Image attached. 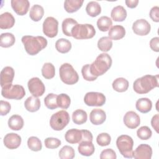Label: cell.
<instances>
[{
    "label": "cell",
    "mask_w": 159,
    "mask_h": 159,
    "mask_svg": "<svg viewBox=\"0 0 159 159\" xmlns=\"http://www.w3.org/2000/svg\"><path fill=\"white\" fill-rule=\"evenodd\" d=\"M26 52L30 55L37 54L47 45V39L42 36L24 35L21 39Z\"/></svg>",
    "instance_id": "cell-1"
},
{
    "label": "cell",
    "mask_w": 159,
    "mask_h": 159,
    "mask_svg": "<svg viewBox=\"0 0 159 159\" xmlns=\"http://www.w3.org/2000/svg\"><path fill=\"white\" fill-rule=\"evenodd\" d=\"M158 86V75H147L137 78L134 82L133 89L138 94H146Z\"/></svg>",
    "instance_id": "cell-2"
},
{
    "label": "cell",
    "mask_w": 159,
    "mask_h": 159,
    "mask_svg": "<svg viewBox=\"0 0 159 159\" xmlns=\"http://www.w3.org/2000/svg\"><path fill=\"white\" fill-rule=\"evenodd\" d=\"M112 65V58L111 56L106 53L99 54L91 65L90 71L91 73L98 77L104 74Z\"/></svg>",
    "instance_id": "cell-3"
},
{
    "label": "cell",
    "mask_w": 159,
    "mask_h": 159,
    "mask_svg": "<svg viewBox=\"0 0 159 159\" xmlns=\"http://www.w3.org/2000/svg\"><path fill=\"white\" fill-rule=\"evenodd\" d=\"M117 147L120 154L125 158L133 157L134 141L131 137L127 135H122L116 140Z\"/></svg>",
    "instance_id": "cell-4"
},
{
    "label": "cell",
    "mask_w": 159,
    "mask_h": 159,
    "mask_svg": "<svg viewBox=\"0 0 159 159\" xmlns=\"http://www.w3.org/2000/svg\"><path fill=\"white\" fill-rule=\"evenodd\" d=\"M59 73L61 80L66 84H74L78 81V75L70 63L62 64L60 67Z\"/></svg>",
    "instance_id": "cell-5"
},
{
    "label": "cell",
    "mask_w": 159,
    "mask_h": 159,
    "mask_svg": "<svg viewBox=\"0 0 159 159\" xmlns=\"http://www.w3.org/2000/svg\"><path fill=\"white\" fill-rule=\"evenodd\" d=\"M96 34L93 25L89 24L75 25L71 31V36L76 39H88L93 38Z\"/></svg>",
    "instance_id": "cell-6"
},
{
    "label": "cell",
    "mask_w": 159,
    "mask_h": 159,
    "mask_svg": "<svg viewBox=\"0 0 159 159\" xmlns=\"http://www.w3.org/2000/svg\"><path fill=\"white\" fill-rule=\"evenodd\" d=\"M70 116L67 111L61 110L53 114L50 120V125L55 130H63L70 122Z\"/></svg>",
    "instance_id": "cell-7"
},
{
    "label": "cell",
    "mask_w": 159,
    "mask_h": 159,
    "mask_svg": "<svg viewBox=\"0 0 159 159\" xmlns=\"http://www.w3.org/2000/svg\"><path fill=\"white\" fill-rule=\"evenodd\" d=\"M2 96L7 99L19 100L24 98L25 91L24 87L19 84H10L2 88Z\"/></svg>",
    "instance_id": "cell-8"
},
{
    "label": "cell",
    "mask_w": 159,
    "mask_h": 159,
    "mask_svg": "<svg viewBox=\"0 0 159 159\" xmlns=\"http://www.w3.org/2000/svg\"><path fill=\"white\" fill-rule=\"evenodd\" d=\"M58 22L53 17H47L43 22V32L50 38L55 37L58 34Z\"/></svg>",
    "instance_id": "cell-9"
},
{
    "label": "cell",
    "mask_w": 159,
    "mask_h": 159,
    "mask_svg": "<svg viewBox=\"0 0 159 159\" xmlns=\"http://www.w3.org/2000/svg\"><path fill=\"white\" fill-rule=\"evenodd\" d=\"M84 102L88 106H102L106 102V97L101 93L88 92L84 96Z\"/></svg>",
    "instance_id": "cell-10"
},
{
    "label": "cell",
    "mask_w": 159,
    "mask_h": 159,
    "mask_svg": "<svg viewBox=\"0 0 159 159\" xmlns=\"http://www.w3.org/2000/svg\"><path fill=\"white\" fill-rule=\"evenodd\" d=\"M27 86L30 93L35 97L42 96L45 91L44 84L37 77H34L29 80Z\"/></svg>",
    "instance_id": "cell-11"
},
{
    "label": "cell",
    "mask_w": 159,
    "mask_h": 159,
    "mask_svg": "<svg viewBox=\"0 0 159 159\" xmlns=\"http://www.w3.org/2000/svg\"><path fill=\"white\" fill-rule=\"evenodd\" d=\"M150 29V24L144 19H140L135 20L132 25V30L134 32L138 35H146L149 34Z\"/></svg>",
    "instance_id": "cell-12"
},
{
    "label": "cell",
    "mask_w": 159,
    "mask_h": 159,
    "mask_svg": "<svg viewBox=\"0 0 159 159\" xmlns=\"http://www.w3.org/2000/svg\"><path fill=\"white\" fill-rule=\"evenodd\" d=\"M152 155V148L147 144L139 145L133 152V157L135 159H150Z\"/></svg>",
    "instance_id": "cell-13"
},
{
    "label": "cell",
    "mask_w": 159,
    "mask_h": 159,
    "mask_svg": "<svg viewBox=\"0 0 159 159\" xmlns=\"http://www.w3.org/2000/svg\"><path fill=\"white\" fill-rule=\"evenodd\" d=\"M124 123L129 129H134L137 128L140 123L139 116L134 111H130L125 113L124 116Z\"/></svg>",
    "instance_id": "cell-14"
},
{
    "label": "cell",
    "mask_w": 159,
    "mask_h": 159,
    "mask_svg": "<svg viewBox=\"0 0 159 159\" xmlns=\"http://www.w3.org/2000/svg\"><path fill=\"white\" fill-rule=\"evenodd\" d=\"M21 137L16 133H9L6 134L3 140L4 145L9 149H16L21 143Z\"/></svg>",
    "instance_id": "cell-15"
},
{
    "label": "cell",
    "mask_w": 159,
    "mask_h": 159,
    "mask_svg": "<svg viewBox=\"0 0 159 159\" xmlns=\"http://www.w3.org/2000/svg\"><path fill=\"white\" fill-rule=\"evenodd\" d=\"M11 6L17 14L24 16L29 11L30 2L28 0H12Z\"/></svg>",
    "instance_id": "cell-16"
},
{
    "label": "cell",
    "mask_w": 159,
    "mask_h": 159,
    "mask_svg": "<svg viewBox=\"0 0 159 159\" xmlns=\"http://www.w3.org/2000/svg\"><path fill=\"white\" fill-rule=\"evenodd\" d=\"M14 77V70L11 66L4 67L1 71V86L2 88L12 84Z\"/></svg>",
    "instance_id": "cell-17"
},
{
    "label": "cell",
    "mask_w": 159,
    "mask_h": 159,
    "mask_svg": "<svg viewBox=\"0 0 159 159\" xmlns=\"http://www.w3.org/2000/svg\"><path fill=\"white\" fill-rule=\"evenodd\" d=\"M65 140L67 142L75 144L80 143L83 139V133L81 130L71 129L66 131L65 135Z\"/></svg>",
    "instance_id": "cell-18"
},
{
    "label": "cell",
    "mask_w": 159,
    "mask_h": 159,
    "mask_svg": "<svg viewBox=\"0 0 159 159\" xmlns=\"http://www.w3.org/2000/svg\"><path fill=\"white\" fill-rule=\"evenodd\" d=\"M106 119V112L101 109H94L91 111L89 115L91 122L94 125L102 124Z\"/></svg>",
    "instance_id": "cell-19"
},
{
    "label": "cell",
    "mask_w": 159,
    "mask_h": 159,
    "mask_svg": "<svg viewBox=\"0 0 159 159\" xmlns=\"http://www.w3.org/2000/svg\"><path fill=\"white\" fill-rule=\"evenodd\" d=\"M78 150L80 154L81 155L89 157L94 153L95 148L91 141L85 140L79 143Z\"/></svg>",
    "instance_id": "cell-20"
},
{
    "label": "cell",
    "mask_w": 159,
    "mask_h": 159,
    "mask_svg": "<svg viewBox=\"0 0 159 159\" xmlns=\"http://www.w3.org/2000/svg\"><path fill=\"white\" fill-rule=\"evenodd\" d=\"M15 24V19L12 14L6 12L0 16V28L1 29H8L12 28Z\"/></svg>",
    "instance_id": "cell-21"
},
{
    "label": "cell",
    "mask_w": 159,
    "mask_h": 159,
    "mask_svg": "<svg viewBox=\"0 0 159 159\" xmlns=\"http://www.w3.org/2000/svg\"><path fill=\"white\" fill-rule=\"evenodd\" d=\"M125 35L124 27L120 25H116L111 27L108 32L109 37L112 40H117L122 39Z\"/></svg>",
    "instance_id": "cell-22"
},
{
    "label": "cell",
    "mask_w": 159,
    "mask_h": 159,
    "mask_svg": "<svg viewBox=\"0 0 159 159\" xmlns=\"http://www.w3.org/2000/svg\"><path fill=\"white\" fill-rule=\"evenodd\" d=\"M111 16L114 21H124L127 17V11L122 6H117L114 7L111 12Z\"/></svg>",
    "instance_id": "cell-23"
},
{
    "label": "cell",
    "mask_w": 159,
    "mask_h": 159,
    "mask_svg": "<svg viewBox=\"0 0 159 159\" xmlns=\"http://www.w3.org/2000/svg\"><path fill=\"white\" fill-rule=\"evenodd\" d=\"M24 106L29 112H36L40 107V101L37 97L34 96L28 97L24 102Z\"/></svg>",
    "instance_id": "cell-24"
},
{
    "label": "cell",
    "mask_w": 159,
    "mask_h": 159,
    "mask_svg": "<svg viewBox=\"0 0 159 159\" xmlns=\"http://www.w3.org/2000/svg\"><path fill=\"white\" fill-rule=\"evenodd\" d=\"M135 107L139 112L142 113H147L152 109V102L148 98H140L136 101Z\"/></svg>",
    "instance_id": "cell-25"
},
{
    "label": "cell",
    "mask_w": 159,
    "mask_h": 159,
    "mask_svg": "<svg viewBox=\"0 0 159 159\" xmlns=\"http://www.w3.org/2000/svg\"><path fill=\"white\" fill-rule=\"evenodd\" d=\"M8 126L13 130H19L24 126V120L20 116L13 115L8 120Z\"/></svg>",
    "instance_id": "cell-26"
},
{
    "label": "cell",
    "mask_w": 159,
    "mask_h": 159,
    "mask_svg": "<svg viewBox=\"0 0 159 159\" xmlns=\"http://www.w3.org/2000/svg\"><path fill=\"white\" fill-rule=\"evenodd\" d=\"M83 0H66L64 2V8L69 13L77 11L83 5Z\"/></svg>",
    "instance_id": "cell-27"
},
{
    "label": "cell",
    "mask_w": 159,
    "mask_h": 159,
    "mask_svg": "<svg viewBox=\"0 0 159 159\" xmlns=\"http://www.w3.org/2000/svg\"><path fill=\"white\" fill-rule=\"evenodd\" d=\"M16 42V38L12 33H2L0 37V45L4 48H8L12 46Z\"/></svg>",
    "instance_id": "cell-28"
},
{
    "label": "cell",
    "mask_w": 159,
    "mask_h": 159,
    "mask_svg": "<svg viewBox=\"0 0 159 159\" xmlns=\"http://www.w3.org/2000/svg\"><path fill=\"white\" fill-rule=\"evenodd\" d=\"M55 48L57 50L61 53H68L71 48V42L66 39H59L55 42Z\"/></svg>",
    "instance_id": "cell-29"
},
{
    "label": "cell",
    "mask_w": 159,
    "mask_h": 159,
    "mask_svg": "<svg viewBox=\"0 0 159 159\" xmlns=\"http://www.w3.org/2000/svg\"><path fill=\"white\" fill-rule=\"evenodd\" d=\"M44 10L43 7L39 4H35L31 7L30 10L29 16L32 20L37 22L42 18Z\"/></svg>",
    "instance_id": "cell-30"
},
{
    "label": "cell",
    "mask_w": 159,
    "mask_h": 159,
    "mask_svg": "<svg viewBox=\"0 0 159 159\" xmlns=\"http://www.w3.org/2000/svg\"><path fill=\"white\" fill-rule=\"evenodd\" d=\"M77 24V21L73 18H66L64 19L61 24L63 33L66 36L71 37L72 29L73 27Z\"/></svg>",
    "instance_id": "cell-31"
},
{
    "label": "cell",
    "mask_w": 159,
    "mask_h": 159,
    "mask_svg": "<svg viewBox=\"0 0 159 159\" xmlns=\"http://www.w3.org/2000/svg\"><path fill=\"white\" fill-rule=\"evenodd\" d=\"M113 89L119 93L127 91L129 88V81L124 78H117L112 84Z\"/></svg>",
    "instance_id": "cell-32"
},
{
    "label": "cell",
    "mask_w": 159,
    "mask_h": 159,
    "mask_svg": "<svg viewBox=\"0 0 159 159\" xmlns=\"http://www.w3.org/2000/svg\"><path fill=\"white\" fill-rule=\"evenodd\" d=\"M88 115L86 111L82 109H77L72 114V120L75 124L81 125L87 120Z\"/></svg>",
    "instance_id": "cell-33"
},
{
    "label": "cell",
    "mask_w": 159,
    "mask_h": 159,
    "mask_svg": "<svg viewBox=\"0 0 159 159\" xmlns=\"http://www.w3.org/2000/svg\"><path fill=\"white\" fill-rule=\"evenodd\" d=\"M86 11L91 17H96L101 13V7L98 2L90 1L86 5Z\"/></svg>",
    "instance_id": "cell-34"
},
{
    "label": "cell",
    "mask_w": 159,
    "mask_h": 159,
    "mask_svg": "<svg viewBox=\"0 0 159 159\" xmlns=\"http://www.w3.org/2000/svg\"><path fill=\"white\" fill-rule=\"evenodd\" d=\"M112 25V20L107 16H101L97 20L98 28L102 32H106L109 30Z\"/></svg>",
    "instance_id": "cell-35"
},
{
    "label": "cell",
    "mask_w": 159,
    "mask_h": 159,
    "mask_svg": "<svg viewBox=\"0 0 159 159\" xmlns=\"http://www.w3.org/2000/svg\"><path fill=\"white\" fill-rule=\"evenodd\" d=\"M112 47V41L109 37H102L98 42V48L104 52H108Z\"/></svg>",
    "instance_id": "cell-36"
},
{
    "label": "cell",
    "mask_w": 159,
    "mask_h": 159,
    "mask_svg": "<svg viewBox=\"0 0 159 159\" xmlns=\"http://www.w3.org/2000/svg\"><path fill=\"white\" fill-rule=\"evenodd\" d=\"M55 69L51 63H45L42 68V75L46 79H52L54 77Z\"/></svg>",
    "instance_id": "cell-37"
},
{
    "label": "cell",
    "mask_w": 159,
    "mask_h": 159,
    "mask_svg": "<svg viewBox=\"0 0 159 159\" xmlns=\"http://www.w3.org/2000/svg\"><path fill=\"white\" fill-rule=\"evenodd\" d=\"M75 156V150L68 145H65L59 151V157L61 159H72Z\"/></svg>",
    "instance_id": "cell-38"
},
{
    "label": "cell",
    "mask_w": 159,
    "mask_h": 159,
    "mask_svg": "<svg viewBox=\"0 0 159 159\" xmlns=\"http://www.w3.org/2000/svg\"><path fill=\"white\" fill-rule=\"evenodd\" d=\"M57 96L53 93H49L44 99V103L45 106L50 109H57L58 106L57 104Z\"/></svg>",
    "instance_id": "cell-39"
},
{
    "label": "cell",
    "mask_w": 159,
    "mask_h": 159,
    "mask_svg": "<svg viewBox=\"0 0 159 159\" xmlns=\"http://www.w3.org/2000/svg\"><path fill=\"white\" fill-rule=\"evenodd\" d=\"M57 102L58 107L64 109H66L69 107L70 105L71 99L68 94L61 93L57 96Z\"/></svg>",
    "instance_id": "cell-40"
},
{
    "label": "cell",
    "mask_w": 159,
    "mask_h": 159,
    "mask_svg": "<svg viewBox=\"0 0 159 159\" xmlns=\"http://www.w3.org/2000/svg\"><path fill=\"white\" fill-rule=\"evenodd\" d=\"M28 147L32 151L38 152L41 150L42 144L40 140L37 137H30L27 140Z\"/></svg>",
    "instance_id": "cell-41"
},
{
    "label": "cell",
    "mask_w": 159,
    "mask_h": 159,
    "mask_svg": "<svg viewBox=\"0 0 159 159\" xmlns=\"http://www.w3.org/2000/svg\"><path fill=\"white\" fill-rule=\"evenodd\" d=\"M137 135L141 140H148L152 137V132L148 126H142L137 130Z\"/></svg>",
    "instance_id": "cell-42"
},
{
    "label": "cell",
    "mask_w": 159,
    "mask_h": 159,
    "mask_svg": "<svg viewBox=\"0 0 159 159\" xmlns=\"http://www.w3.org/2000/svg\"><path fill=\"white\" fill-rule=\"evenodd\" d=\"M111 141V137L107 133H101L98 135L96 138L97 143L101 147H104L109 145Z\"/></svg>",
    "instance_id": "cell-43"
},
{
    "label": "cell",
    "mask_w": 159,
    "mask_h": 159,
    "mask_svg": "<svg viewBox=\"0 0 159 159\" xmlns=\"http://www.w3.org/2000/svg\"><path fill=\"white\" fill-rule=\"evenodd\" d=\"M81 73L83 75V78L89 81H94L97 79V76H94L91 71H90V65L89 64H86L84 65L82 68H81Z\"/></svg>",
    "instance_id": "cell-44"
},
{
    "label": "cell",
    "mask_w": 159,
    "mask_h": 159,
    "mask_svg": "<svg viewBox=\"0 0 159 159\" xmlns=\"http://www.w3.org/2000/svg\"><path fill=\"white\" fill-rule=\"evenodd\" d=\"M45 145L47 148L54 149L58 148L61 145V141L57 138L48 137L45 139Z\"/></svg>",
    "instance_id": "cell-45"
},
{
    "label": "cell",
    "mask_w": 159,
    "mask_h": 159,
    "mask_svg": "<svg viewBox=\"0 0 159 159\" xmlns=\"http://www.w3.org/2000/svg\"><path fill=\"white\" fill-rule=\"evenodd\" d=\"M117 158L116 153L111 148H106L104 150H102L100 154V158L101 159H106V158H109V159H116Z\"/></svg>",
    "instance_id": "cell-46"
},
{
    "label": "cell",
    "mask_w": 159,
    "mask_h": 159,
    "mask_svg": "<svg viewBox=\"0 0 159 159\" xmlns=\"http://www.w3.org/2000/svg\"><path fill=\"white\" fill-rule=\"evenodd\" d=\"M11 106L9 102L3 100L0 101V114L1 116L7 115L11 111Z\"/></svg>",
    "instance_id": "cell-47"
},
{
    "label": "cell",
    "mask_w": 159,
    "mask_h": 159,
    "mask_svg": "<svg viewBox=\"0 0 159 159\" xmlns=\"http://www.w3.org/2000/svg\"><path fill=\"white\" fill-rule=\"evenodd\" d=\"M159 7L158 6L153 7L150 11V17L154 22H159Z\"/></svg>",
    "instance_id": "cell-48"
},
{
    "label": "cell",
    "mask_w": 159,
    "mask_h": 159,
    "mask_svg": "<svg viewBox=\"0 0 159 159\" xmlns=\"http://www.w3.org/2000/svg\"><path fill=\"white\" fill-rule=\"evenodd\" d=\"M150 47L151 49L156 52H159V38L158 37H153L150 42Z\"/></svg>",
    "instance_id": "cell-49"
},
{
    "label": "cell",
    "mask_w": 159,
    "mask_h": 159,
    "mask_svg": "<svg viewBox=\"0 0 159 159\" xmlns=\"http://www.w3.org/2000/svg\"><path fill=\"white\" fill-rule=\"evenodd\" d=\"M158 120H159L158 114H157L154 116H153L151 120V125L157 133H158Z\"/></svg>",
    "instance_id": "cell-50"
},
{
    "label": "cell",
    "mask_w": 159,
    "mask_h": 159,
    "mask_svg": "<svg viewBox=\"0 0 159 159\" xmlns=\"http://www.w3.org/2000/svg\"><path fill=\"white\" fill-rule=\"evenodd\" d=\"M138 3H139L138 0H126L125 1V4L127 6L130 8H134L137 7Z\"/></svg>",
    "instance_id": "cell-51"
}]
</instances>
